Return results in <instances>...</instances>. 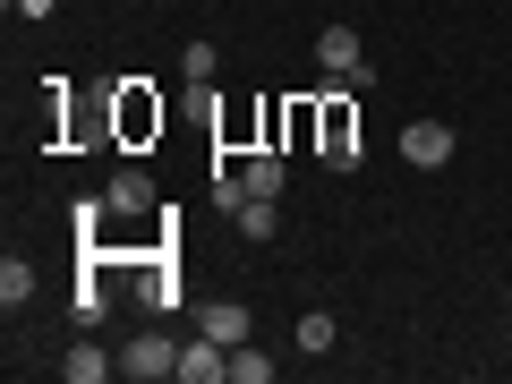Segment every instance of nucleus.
Returning a JSON list of instances; mask_svg holds the SVG:
<instances>
[{"mask_svg": "<svg viewBox=\"0 0 512 384\" xmlns=\"http://www.w3.org/2000/svg\"><path fill=\"white\" fill-rule=\"evenodd\" d=\"M316 154H325L333 171L359 163V103H350V94H325V103H316Z\"/></svg>", "mask_w": 512, "mask_h": 384, "instance_id": "obj_1", "label": "nucleus"}, {"mask_svg": "<svg viewBox=\"0 0 512 384\" xmlns=\"http://www.w3.org/2000/svg\"><path fill=\"white\" fill-rule=\"evenodd\" d=\"M120 376H137V384H163V376H180V342H163V333H137V342L120 350Z\"/></svg>", "mask_w": 512, "mask_h": 384, "instance_id": "obj_2", "label": "nucleus"}, {"mask_svg": "<svg viewBox=\"0 0 512 384\" xmlns=\"http://www.w3.org/2000/svg\"><path fill=\"white\" fill-rule=\"evenodd\" d=\"M316 69L342 77V86H367V52H359V35H350V26H325V35H316Z\"/></svg>", "mask_w": 512, "mask_h": 384, "instance_id": "obj_3", "label": "nucleus"}, {"mask_svg": "<svg viewBox=\"0 0 512 384\" xmlns=\"http://www.w3.org/2000/svg\"><path fill=\"white\" fill-rule=\"evenodd\" d=\"M154 128H163V103H154V94L128 77V86H120V146H146Z\"/></svg>", "mask_w": 512, "mask_h": 384, "instance_id": "obj_4", "label": "nucleus"}, {"mask_svg": "<svg viewBox=\"0 0 512 384\" xmlns=\"http://www.w3.org/2000/svg\"><path fill=\"white\" fill-rule=\"evenodd\" d=\"M402 154L419 171H444V163H453V128H444V120H410L402 128Z\"/></svg>", "mask_w": 512, "mask_h": 384, "instance_id": "obj_5", "label": "nucleus"}, {"mask_svg": "<svg viewBox=\"0 0 512 384\" xmlns=\"http://www.w3.org/2000/svg\"><path fill=\"white\" fill-rule=\"evenodd\" d=\"M180 376H188V384H222V376H231V350L205 333V342H188V350H180Z\"/></svg>", "mask_w": 512, "mask_h": 384, "instance_id": "obj_6", "label": "nucleus"}, {"mask_svg": "<svg viewBox=\"0 0 512 384\" xmlns=\"http://www.w3.org/2000/svg\"><path fill=\"white\" fill-rule=\"evenodd\" d=\"M103 205H111V214H154V180H146V171H120V180L103 188Z\"/></svg>", "mask_w": 512, "mask_h": 384, "instance_id": "obj_7", "label": "nucleus"}, {"mask_svg": "<svg viewBox=\"0 0 512 384\" xmlns=\"http://www.w3.org/2000/svg\"><path fill=\"white\" fill-rule=\"evenodd\" d=\"M205 333H214L222 350H239L248 342V308H239V299H214V308H205Z\"/></svg>", "mask_w": 512, "mask_h": 384, "instance_id": "obj_8", "label": "nucleus"}, {"mask_svg": "<svg viewBox=\"0 0 512 384\" xmlns=\"http://www.w3.org/2000/svg\"><path fill=\"white\" fill-rule=\"evenodd\" d=\"M231 222H239L248 239H274V231H282V197H248V205H239Z\"/></svg>", "mask_w": 512, "mask_h": 384, "instance_id": "obj_9", "label": "nucleus"}, {"mask_svg": "<svg viewBox=\"0 0 512 384\" xmlns=\"http://www.w3.org/2000/svg\"><path fill=\"white\" fill-rule=\"evenodd\" d=\"M111 367H120V359H103V350H94V342H77L69 359H60V376H69V384H103Z\"/></svg>", "mask_w": 512, "mask_h": 384, "instance_id": "obj_10", "label": "nucleus"}, {"mask_svg": "<svg viewBox=\"0 0 512 384\" xmlns=\"http://www.w3.org/2000/svg\"><path fill=\"white\" fill-rule=\"evenodd\" d=\"M239 180H248V197H282V154H274V146L248 154V171H239Z\"/></svg>", "mask_w": 512, "mask_h": 384, "instance_id": "obj_11", "label": "nucleus"}, {"mask_svg": "<svg viewBox=\"0 0 512 384\" xmlns=\"http://www.w3.org/2000/svg\"><path fill=\"white\" fill-rule=\"evenodd\" d=\"M333 342H342V325H333L325 308H308V316H299V350H308V359H325Z\"/></svg>", "mask_w": 512, "mask_h": 384, "instance_id": "obj_12", "label": "nucleus"}, {"mask_svg": "<svg viewBox=\"0 0 512 384\" xmlns=\"http://www.w3.org/2000/svg\"><path fill=\"white\" fill-rule=\"evenodd\" d=\"M265 376H274V359H265L256 342H239L231 350V384H265Z\"/></svg>", "mask_w": 512, "mask_h": 384, "instance_id": "obj_13", "label": "nucleus"}, {"mask_svg": "<svg viewBox=\"0 0 512 384\" xmlns=\"http://www.w3.org/2000/svg\"><path fill=\"white\" fill-rule=\"evenodd\" d=\"M26 291H35V274H26V256H0V299H9V308H26Z\"/></svg>", "mask_w": 512, "mask_h": 384, "instance_id": "obj_14", "label": "nucleus"}, {"mask_svg": "<svg viewBox=\"0 0 512 384\" xmlns=\"http://www.w3.org/2000/svg\"><path fill=\"white\" fill-rule=\"evenodd\" d=\"M214 69H222V52H214V43H188V52H180V77H188V86H205Z\"/></svg>", "mask_w": 512, "mask_h": 384, "instance_id": "obj_15", "label": "nucleus"}]
</instances>
